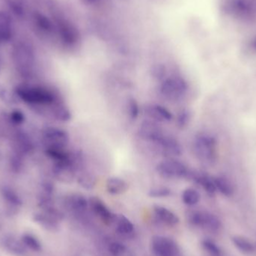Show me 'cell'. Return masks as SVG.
<instances>
[{
  "mask_svg": "<svg viewBox=\"0 0 256 256\" xmlns=\"http://www.w3.org/2000/svg\"><path fill=\"white\" fill-rule=\"evenodd\" d=\"M14 92L20 102L28 104L51 106L57 103L55 93L46 87L21 84L16 87Z\"/></svg>",
  "mask_w": 256,
  "mask_h": 256,
  "instance_id": "1",
  "label": "cell"
},
{
  "mask_svg": "<svg viewBox=\"0 0 256 256\" xmlns=\"http://www.w3.org/2000/svg\"><path fill=\"white\" fill-rule=\"evenodd\" d=\"M194 149L197 156L206 162H214L218 158V141L213 136L200 134L194 140Z\"/></svg>",
  "mask_w": 256,
  "mask_h": 256,
  "instance_id": "2",
  "label": "cell"
},
{
  "mask_svg": "<svg viewBox=\"0 0 256 256\" xmlns=\"http://www.w3.org/2000/svg\"><path fill=\"white\" fill-rule=\"evenodd\" d=\"M64 218V214L56 208H51L46 210H42L33 215V220L46 231L57 232L60 228V224Z\"/></svg>",
  "mask_w": 256,
  "mask_h": 256,
  "instance_id": "3",
  "label": "cell"
},
{
  "mask_svg": "<svg viewBox=\"0 0 256 256\" xmlns=\"http://www.w3.org/2000/svg\"><path fill=\"white\" fill-rule=\"evenodd\" d=\"M156 172L164 178L176 179L188 177L190 170L188 167L178 160H164L156 166Z\"/></svg>",
  "mask_w": 256,
  "mask_h": 256,
  "instance_id": "4",
  "label": "cell"
},
{
  "mask_svg": "<svg viewBox=\"0 0 256 256\" xmlns=\"http://www.w3.org/2000/svg\"><path fill=\"white\" fill-rule=\"evenodd\" d=\"M13 58L15 64L22 73H28L34 64V56L32 49L27 44H16L13 49Z\"/></svg>",
  "mask_w": 256,
  "mask_h": 256,
  "instance_id": "5",
  "label": "cell"
},
{
  "mask_svg": "<svg viewBox=\"0 0 256 256\" xmlns=\"http://www.w3.org/2000/svg\"><path fill=\"white\" fill-rule=\"evenodd\" d=\"M188 90V84L180 76H171L162 81L160 92L165 97L177 99L183 97Z\"/></svg>",
  "mask_w": 256,
  "mask_h": 256,
  "instance_id": "6",
  "label": "cell"
},
{
  "mask_svg": "<svg viewBox=\"0 0 256 256\" xmlns=\"http://www.w3.org/2000/svg\"><path fill=\"white\" fill-rule=\"evenodd\" d=\"M225 6L237 18L250 20L256 16V0H226Z\"/></svg>",
  "mask_w": 256,
  "mask_h": 256,
  "instance_id": "7",
  "label": "cell"
},
{
  "mask_svg": "<svg viewBox=\"0 0 256 256\" xmlns=\"http://www.w3.org/2000/svg\"><path fill=\"white\" fill-rule=\"evenodd\" d=\"M42 138L46 148H64L69 143L68 132L58 128H45L42 131Z\"/></svg>",
  "mask_w": 256,
  "mask_h": 256,
  "instance_id": "8",
  "label": "cell"
},
{
  "mask_svg": "<svg viewBox=\"0 0 256 256\" xmlns=\"http://www.w3.org/2000/svg\"><path fill=\"white\" fill-rule=\"evenodd\" d=\"M188 219L192 225L202 227L210 232H218L220 228L221 222L218 216L207 212L195 210L188 215Z\"/></svg>",
  "mask_w": 256,
  "mask_h": 256,
  "instance_id": "9",
  "label": "cell"
},
{
  "mask_svg": "<svg viewBox=\"0 0 256 256\" xmlns=\"http://www.w3.org/2000/svg\"><path fill=\"white\" fill-rule=\"evenodd\" d=\"M152 251L156 256H178L180 250L177 244L170 238L156 236L152 238Z\"/></svg>",
  "mask_w": 256,
  "mask_h": 256,
  "instance_id": "10",
  "label": "cell"
},
{
  "mask_svg": "<svg viewBox=\"0 0 256 256\" xmlns=\"http://www.w3.org/2000/svg\"><path fill=\"white\" fill-rule=\"evenodd\" d=\"M76 168L72 161L54 162L52 176L56 180L63 184H70L74 180Z\"/></svg>",
  "mask_w": 256,
  "mask_h": 256,
  "instance_id": "11",
  "label": "cell"
},
{
  "mask_svg": "<svg viewBox=\"0 0 256 256\" xmlns=\"http://www.w3.org/2000/svg\"><path fill=\"white\" fill-rule=\"evenodd\" d=\"M138 135L143 140L155 144L159 142L165 136L158 122L152 120H144L142 122L138 129Z\"/></svg>",
  "mask_w": 256,
  "mask_h": 256,
  "instance_id": "12",
  "label": "cell"
},
{
  "mask_svg": "<svg viewBox=\"0 0 256 256\" xmlns=\"http://www.w3.org/2000/svg\"><path fill=\"white\" fill-rule=\"evenodd\" d=\"M57 30L62 42L68 46H73L79 39L78 30L70 22L58 19L56 22Z\"/></svg>",
  "mask_w": 256,
  "mask_h": 256,
  "instance_id": "13",
  "label": "cell"
},
{
  "mask_svg": "<svg viewBox=\"0 0 256 256\" xmlns=\"http://www.w3.org/2000/svg\"><path fill=\"white\" fill-rule=\"evenodd\" d=\"M88 204L91 207L92 210L97 216L100 218L102 221L106 225L114 224L116 214L108 208V206L104 204L100 198L98 197H91L88 200Z\"/></svg>",
  "mask_w": 256,
  "mask_h": 256,
  "instance_id": "14",
  "label": "cell"
},
{
  "mask_svg": "<svg viewBox=\"0 0 256 256\" xmlns=\"http://www.w3.org/2000/svg\"><path fill=\"white\" fill-rule=\"evenodd\" d=\"M186 178L192 180L198 186H202L209 195H214L216 192L214 178L210 177L206 173L190 171Z\"/></svg>",
  "mask_w": 256,
  "mask_h": 256,
  "instance_id": "15",
  "label": "cell"
},
{
  "mask_svg": "<svg viewBox=\"0 0 256 256\" xmlns=\"http://www.w3.org/2000/svg\"><path fill=\"white\" fill-rule=\"evenodd\" d=\"M14 152L25 156L34 152V146L31 137L24 132H16L14 138Z\"/></svg>",
  "mask_w": 256,
  "mask_h": 256,
  "instance_id": "16",
  "label": "cell"
},
{
  "mask_svg": "<svg viewBox=\"0 0 256 256\" xmlns=\"http://www.w3.org/2000/svg\"><path fill=\"white\" fill-rule=\"evenodd\" d=\"M0 194L10 212L12 210L13 213H14L22 206V202L20 197L18 195V192L10 186H7V185L1 186Z\"/></svg>",
  "mask_w": 256,
  "mask_h": 256,
  "instance_id": "17",
  "label": "cell"
},
{
  "mask_svg": "<svg viewBox=\"0 0 256 256\" xmlns=\"http://www.w3.org/2000/svg\"><path fill=\"white\" fill-rule=\"evenodd\" d=\"M144 114L152 120L156 122H170L172 120V114L166 108L160 105H148L144 108Z\"/></svg>",
  "mask_w": 256,
  "mask_h": 256,
  "instance_id": "18",
  "label": "cell"
},
{
  "mask_svg": "<svg viewBox=\"0 0 256 256\" xmlns=\"http://www.w3.org/2000/svg\"><path fill=\"white\" fill-rule=\"evenodd\" d=\"M64 204L69 210L81 214L86 210L88 202L82 194H73L66 197Z\"/></svg>",
  "mask_w": 256,
  "mask_h": 256,
  "instance_id": "19",
  "label": "cell"
},
{
  "mask_svg": "<svg viewBox=\"0 0 256 256\" xmlns=\"http://www.w3.org/2000/svg\"><path fill=\"white\" fill-rule=\"evenodd\" d=\"M156 144L161 148L162 152L167 156H180L183 153L182 144L178 141L172 137L164 136Z\"/></svg>",
  "mask_w": 256,
  "mask_h": 256,
  "instance_id": "20",
  "label": "cell"
},
{
  "mask_svg": "<svg viewBox=\"0 0 256 256\" xmlns=\"http://www.w3.org/2000/svg\"><path fill=\"white\" fill-rule=\"evenodd\" d=\"M2 245L4 249L10 254L16 256H22L27 252V248L22 240H18L12 236H6L2 240Z\"/></svg>",
  "mask_w": 256,
  "mask_h": 256,
  "instance_id": "21",
  "label": "cell"
},
{
  "mask_svg": "<svg viewBox=\"0 0 256 256\" xmlns=\"http://www.w3.org/2000/svg\"><path fill=\"white\" fill-rule=\"evenodd\" d=\"M12 38V20L7 13L0 10V44L8 43Z\"/></svg>",
  "mask_w": 256,
  "mask_h": 256,
  "instance_id": "22",
  "label": "cell"
},
{
  "mask_svg": "<svg viewBox=\"0 0 256 256\" xmlns=\"http://www.w3.org/2000/svg\"><path fill=\"white\" fill-rule=\"evenodd\" d=\"M154 212L156 216L167 225L176 226L178 224L179 221H180L178 216L176 214L173 213L172 210H168L164 206L156 204L154 206Z\"/></svg>",
  "mask_w": 256,
  "mask_h": 256,
  "instance_id": "23",
  "label": "cell"
},
{
  "mask_svg": "<svg viewBox=\"0 0 256 256\" xmlns=\"http://www.w3.org/2000/svg\"><path fill=\"white\" fill-rule=\"evenodd\" d=\"M106 188L112 195H121L127 192L128 184L126 180L118 177L109 178L106 180Z\"/></svg>",
  "mask_w": 256,
  "mask_h": 256,
  "instance_id": "24",
  "label": "cell"
},
{
  "mask_svg": "<svg viewBox=\"0 0 256 256\" xmlns=\"http://www.w3.org/2000/svg\"><path fill=\"white\" fill-rule=\"evenodd\" d=\"M45 154L52 160L54 162H66V161H72V153L67 152L64 148H46Z\"/></svg>",
  "mask_w": 256,
  "mask_h": 256,
  "instance_id": "25",
  "label": "cell"
},
{
  "mask_svg": "<svg viewBox=\"0 0 256 256\" xmlns=\"http://www.w3.org/2000/svg\"><path fill=\"white\" fill-rule=\"evenodd\" d=\"M114 222L116 225V231L122 236H129L134 233V224L124 215L116 214Z\"/></svg>",
  "mask_w": 256,
  "mask_h": 256,
  "instance_id": "26",
  "label": "cell"
},
{
  "mask_svg": "<svg viewBox=\"0 0 256 256\" xmlns=\"http://www.w3.org/2000/svg\"><path fill=\"white\" fill-rule=\"evenodd\" d=\"M216 191L220 192L224 196L230 197L233 195L234 188L231 182L224 176L214 178Z\"/></svg>",
  "mask_w": 256,
  "mask_h": 256,
  "instance_id": "27",
  "label": "cell"
},
{
  "mask_svg": "<svg viewBox=\"0 0 256 256\" xmlns=\"http://www.w3.org/2000/svg\"><path fill=\"white\" fill-rule=\"evenodd\" d=\"M34 22L38 30L42 32L50 34L54 30V25L52 21L43 14H34Z\"/></svg>",
  "mask_w": 256,
  "mask_h": 256,
  "instance_id": "28",
  "label": "cell"
},
{
  "mask_svg": "<svg viewBox=\"0 0 256 256\" xmlns=\"http://www.w3.org/2000/svg\"><path fill=\"white\" fill-rule=\"evenodd\" d=\"M52 116L57 121L61 122H68L72 118V114L70 110L66 105L58 103V102L54 105Z\"/></svg>",
  "mask_w": 256,
  "mask_h": 256,
  "instance_id": "29",
  "label": "cell"
},
{
  "mask_svg": "<svg viewBox=\"0 0 256 256\" xmlns=\"http://www.w3.org/2000/svg\"><path fill=\"white\" fill-rule=\"evenodd\" d=\"M78 183L81 188L86 190H92L97 184V178L94 174L88 172L81 173L78 177Z\"/></svg>",
  "mask_w": 256,
  "mask_h": 256,
  "instance_id": "30",
  "label": "cell"
},
{
  "mask_svg": "<svg viewBox=\"0 0 256 256\" xmlns=\"http://www.w3.org/2000/svg\"><path fill=\"white\" fill-rule=\"evenodd\" d=\"M234 246L240 252L245 254H252L255 250L254 244L248 239L242 236H234L232 239Z\"/></svg>",
  "mask_w": 256,
  "mask_h": 256,
  "instance_id": "31",
  "label": "cell"
},
{
  "mask_svg": "<svg viewBox=\"0 0 256 256\" xmlns=\"http://www.w3.org/2000/svg\"><path fill=\"white\" fill-rule=\"evenodd\" d=\"M0 100L6 105H16L20 102L14 92L10 91L2 84H0Z\"/></svg>",
  "mask_w": 256,
  "mask_h": 256,
  "instance_id": "32",
  "label": "cell"
},
{
  "mask_svg": "<svg viewBox=\"0 0 256 256\" xmlns=\"http://www.w3.org/2000/svg\"><path fill=\"white\" fill-rule=\"evenodd\" d=\"M201 200V196L196 190L188 188L182 194V201L188 206H194L198 204Z\"/></svg>",
  "mask_w": 256,
  "mask_h": 256,
  "instance_id": "33",
  "label": "cell"
},
{
  "mask_svg": "<svg viewBox=\"0 0 256 256\" xmlns=\"http://www.w3.org/2000/svg\"><path fill=\"white\" fill-rule=\"evenodd\" d=\"M24 244L27 249L31 250L34 252H39L42 250V244L37 238L31 234H24L21 237Z\"/></svg>",
  "mask_w": 256,
  "mask_h": 256,
  "instance_id": "34",
  "label": "cell"
},
{
  "mask_svg": "<svg viewBox=\"0 0 256 256\" xmlns=\"http://www.w3.org/2000/svg\"><path fill=\"white\" fill-rule=\"evenodd\" d=\"M108 250L112 256H132L127 246L120 242H112Z\"/></svg>",
  "mask_w": 256,
  "mask_h": 256,
  "instance_id": "35",
  "label": "cell"
},
{
  "mask_svg": "<svg viewBox=\"0 0 256 256\" xmlns=\"http://www.w3.org/2000/svg\"><path fill=\"white\" fill-rule=\"evenodd\" d=\"M191 120V112L189 110L183 109L178 112L177 117V126L180 129H184L189 124Z\"/></svg>",
  "mask_w": 256,
  "mask_h": 256,
  "instance_id": "36",
  "label": "cell"
},
{
  "mask_svg": "<svg viewBox=\"0 0 256 256\" xmlns=\"http://www.w3.org/2000/svg\"><path fill=\"white\" fill-rule=\"evenodd\" d=\"M24 156L16 152H14V154L12 155L10 160V168H12V171L16 173L22 171L24 164V159H22Z\"/></svg>",
  "mask_w": 256,
  "mask_h": 256,
  "instance_id": "37",
  "label": "cell"
},
{
  "mask_svg": "<svg viewBox=\"0 0 256 256\" xmlns=\"http://www.w3.org/2000/svg\"><path fill=\"white\" fill-rule=\"evenodd\" d=\"M172 191L166 186H158L150 189L148 192V196L152 198H165L171 195Z\"/></svg>",
  "mask_w": 256,
  "mask_h": 256,
  "instance_id": "38",
  "label": "cell"
},
{
  "mask_svg": "<svg viewBox=\"0 0 256 256\" xmlns=\"http://www.w3.org/2000/svg\"><path fill=\"white\" fill-rule=\"evenodd\" d=\"M150 74L156 80H164L166 74V68L162 64H156L152 66L150 69Z\"/></svg>",
  "mask_w": 256,
  "mask_h": 256,
  "instance_id": "39",
  "label": "cell"
},
{
  "mask_svg": "<svg viewBox=\"0 0 256 256\" xmlns=\"http://www.w3.org/2000/svg\"><path fill=\"white\" fill-rule=\"evenodd\" d=\"M128 110L130 117L132 120H136L140 114V108L137 100L134 97H130L128 100Z\"/></svg>",
  "mask_w": 256,
  "mask_h": 256,
  "instance_id": "40",
  "label": "cell"
},
{
  "mask_svg": "<svg viewBox=\"0 0 256 256\" xmlns=\"http://www.w3.org/2000/svg\"><path fill=\"white\" fill-rule=\"evenodd\" d=\"M9 120L12 124L15 126H20L25 122V114L20 110H14L9 114Z\"/></svg>",
  "mask_w": 256,
  "mask_h": 256,
  "instance_id": "41",
  "label": "cell"
},
{
  "mask_svg": "<svg viewBox=\"0 0 256 256\" xmlns=\"http://www.w3.org/2000/svg\"><path fill=\"white\" fill-rule=\"evenodd\" d=\"M202 246L204 250L207 251L212 256H220L221 250L219 246L210 240H204L202 242Z\"/></svg>",
  "mask_w": 256,
  "mask_h": 256,
  "instance_id": "42",
  "label": "cell"
},
{
  "mask_svg": "<svg viewBox=\"0 0 256 256\" xmlns=\"http://www.w3.org/2000/svg\"><path fill=\"white\" fill-rule=\"evenodd\" d=\"M8 3L9 8L14 14L20 18L24 16L25 10L22 3L16 0H9Z\"/></svg>",
  "mask_w": 256,
  "mask_h": 256,
  "instance_id": "43",
  "label": "cell"
},
{
  "mask_svg": "<svg viewBox=\"0 0 256 256\" xmlns=\"http://www.w3.org/2000/svg\"><path fill=\"white\" fill-rule=\"evenodd\" d=\"M250 46L252 50L256 52V36L252 39V42H251Z\"/></svg>",
  "mask_w": 256,
  "mask_h": 256,
  "instance_id": "44",
  "label": "cell"
},
{
  "mask_svg": "<svg viewBox=\"0 0 256 256\" xmlns=\"http://www.w3.org/2000/svg\"><path fill=\"white\" fill-rule=\"evenodd\" d=\"M90 2H94L98 1V0H87Z\"/></svg>",
  "mask_w": 256,
  "mask_h": 256,
  "instance_id": "45",
  "label": "cell"
},
{
  "mask_svg": "<svg viewBox=\"0 0 256 256\" xmlns=\"http://www.w3.org/2000/svg\"><path fill=\"white\" fill-rule=\"evenodd\" d=\"M0 69H1V62H0Z\"/></svg>",
  "mask_w": 256,
  "mask_h": 256,
  "instance_id": "46",
  "label": "cell"
}]
</instances>
